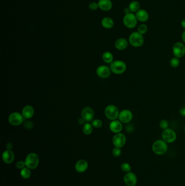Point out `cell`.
Instances as JSON below:
<instances>
[{
	"label": "cell",
	"mask_w": 185,
	"mask_h": 186,
	"mask_svg": "<svg viewBox=\"0 0 185 186\" xmlns=\"http://www.w3.org/2000/svg\"><path fill=\"white\" fill-rule=\"evenodd\" d=\"M161 136L162 139L167 144L174 143L177 138L176 132L173 130L169 128L164 130L162 133Z\"/></svg>",
	"instance_id": "obj_6"
},
{
	"label": "cell",
	"mask_w": 185,
	"mask_h": 186,
	"mask_svg": "<svg viewBox=\"0 0 185 186\" xmlns=\"http://www.w3.org/2000/svg\"><path fill=\"white\" fill-rule=\"evenodd\" d=\"M123 24L128 29H134L137 24V19L133 13L125 14L123 18Z\"/></svg>",
	"instance_id": "obj_7"
},
{
	"label": "cell",
	"mask_w": 185,
	"mask_h": 186,
	"mask_svg": "<svg viewBox=\"0 0 185 186\" xmlns=\"http://www.w3.org/2000/svg\"><path fill=\"white\" fill-rule=\"evenodd\" d=\"M83 131L85 134L90 135L93 131V126L90 123H85L83 125Z\"/></svg>",
	"instance_id": "obj_26"
},
{
	"label": "cell",
	"mask_w": 185,
	"mask_h": 186,
	"mask_svg": "<svg viewBox=\"0 0 185 186\" xmlns=\"http://www.w3.org/2000/svg\"><path fill=\"white\" fill-rule=\"evenodd\" d=\"M24 119L23 115L18 112H14L10 114L8 120L9 123L13 126H18L23 123Z\"/></svg>",
	"instance_id": "obj_10"
},
{
	"label": "cell",
	"mask_w": 185,
	"mask_h": 186,
	"mask_svg": "<svg viewBox=\"0 0 185 186\" xmlns=\"http://www.w3.org/2000/svg\"><path fill=\"white\" fill-rule=\"evenodd\" d=\"M15 158L14 152L10 150H6L2 154V160L4 162L7 164H11L13 162Z\"/></svg>",
	"instance_id": "obj_16"
},
{
	"label": "cell",
	"mask_w": 185,
	"mask_h": 186,
	"mask_svg": "<svg viewBox=\"0 0 185 186\" xmlns=\"http://www.w3.org/2000/svg\"><path fill=\"white\" fill-rule=\"evenodd\" d=\"M159 126L160 127L162 130H166V129H168V126H169V123L168 121L165 120V119H163L160 121L159 123Z\"/></svg>",
	"instance_id": "obj_31"
},
{
	"label": "cell",
	"mask_w": 185,
	"mask_h": 186,
	"mask_svg": "<svg viewBox=\"0 0 185 186\" xmlns=\"http://www.w3.org/2000/svg\"><path fill=\"white\" fill-rule=\"evenodd\" d=\"M112 154L113 156L115 157H119L122 154V151L121 150V148L115 147L112 150Z\"/></svg>",
	"instance_id": "obj_32"
},
{
	"label": "cell",
	"mask_w": 185,
	"mask_h": 186,
	"mask_svg": "<svg viewBox=\"0 0 185 186\" xmlns=\"http://www.w3.org/2000/svg\"><path fill=\"white\" fill-rule=\"evenodd\" d=\"M140 3L136 1H134L129 4V8L131 13H135L140 9Z\"/></svg>",
	"instance_id": "obj_23"
},
{
	"label": "cell",
	"mask_w": 185,
	"mask_h": 186,
	"mask_svg": "<svg viewBox=\"0 0 185 186\" xmlns=\"http://www.w3.org/2000/svg\"><path fill=\"white\" fill-rule=\"evenodd\" d=\"M24 127L27 129H31L33 127V123L30 121H26L24 123Z\"/></svg>",
	"instance_id": "obj_34"
},
{
	"label": "cell",
	"mask_w": 185,
	"mask_h": 186,
	"mask_svg": "<svg viewBox=\"0 0 185 186\" xmlns=\"http://www.w3.org/2000/svg\"><path fill=\"white\" fill-rule=\"evenodd\" d=\"M110 68L113 73L120 75L126 71L127 65L122 60H115L111 63Z\"/></svg>",
	"instance_id": "obj_4"
},
{
	"label": "cell",
	"mask_w": 185,
	"mask_h": 186,
	"mask_svg": "<svg viewBox=\"0 0 185 186\" xmlns=\"http://www.w3.org/2000/svg\"><path fill=\"white\" fill-rule=\"evenodd\" d=\"M182 40H183V42L185 44V30L183 32V34H182Z\"/></svg>",
	"instance_id": "obj_41"
},
{
	"label": "cell",
	"mask_w": 185,
	"mask_h": 186,
	"mask_svg": "<svg viewBox=\"0 0 185 186\" xmlns=\"http://www.w3.org/2000/svg\"><path fill=\"white\" fill-rule=\"evenodd\" d=\"M26 167L30 169H35L39 163V157L35 153H31L27 155L25 161Z\"/></svg>",
	"instance_id": "obj_3"
},
{
	"label": "cell",
	"mask_w": 185,
	"mask_h": 186,
	"mask_svg": "<svg viewBox=\"0 0 185 186\" xmlns=\"http://www.w3.org/2000/svg\"><path fill=\"white\" fill-rule=\"evenodd\" d=\"M34 108L29 105L26 106L22 110V115H23L25 119H26L31 118L34 115Z\"/></svg>",
	"instance_id": "obj_19"
},
{
	"label": "cell",
	"mask_w": 185,
	"mask_h": 186,
	"mask_svg": "<svg viewBox=\"0 0 185 186\" xmlns=\"http://www.w3.org/2000/svg\"><path fill=\"white\" fill-rule=\"evenodd\" d=\"M81 117L86 122H90L94 120V112L91 108L86 107L81 112Z\"/></svg>",
	"instance_id": "obj_14"
},
{
	"label": "cell",
	"mask_w": 185,
	"mask_h": 186,
	"mask_svg": "<svg viewBox=\"0 0 185 186\" xmlns=\"http://www.w3.org/2000/svg\"><path fill=\"white\" fill-rule=\"evenodd\" d=\"M129 42L133 47H141L144 44V36L138 32H133L129 37Z\"/></svg>",
	"instance_id": "obj_2"
},
{
	"label": "cell",
	"mask_w": 185,
	"mask_h": 186,
	"mask_svg": "<svg viewBox=\"0 0 185 186\" xmlns=\"http://www.w3.org/2000/svg\"><path fill=\"white\" fill-rule=\"evenodd\" d=\"M180 115L183 117H185V107H183L180 110Z\"/></svg>",
	"instance_id": "obj_37"
},
{
	"label": "cell",
	"mask_w": 185,
	"mask_h": 186,
	"mask_svg": "<svg viewBox=\"0 0 185 186\" xmlns=\"http://www.w3.org/2000/svg\"><path fill=\"white\" fill-rule=\"evenodd\" d=\"M105 114L107 118L111 120H115L118 119L120 111L116 106L110 105L107 106L105 109Z\"/></svg>",
	"instance_id": "obj_5"
},
{
	"label": "cell",
	"mask_w": 185,
	"mask_h": 186,
	"mask_svg": "<svg viewBox=\"0 0 185 186\" xmlns=\"http://www.w3.org/2000/svg\"><path fill=\"white\" fill-rule=\"evenodd\" d=\"M152 151L155 155L161 156L167 152L168 145L167 143L162 139H158L155 140L152 145Z\"/></svg>",
	"instance_id": "obj_1"
},
{
	"label": "cell",
	"mask_w": 185,
	"mask_h": 186,
	"mask_svg": "<svg viewBox=\"0 0 185 186\" xmlns=\"http://www.w3.org/2000/svg\"><path fill=\"white\" fill-rule=\"evenodd\" d=\"M91 125L94 127L98 129L102 127L103 123L102 121L100 120L99 119H94L91 121Z\"/></svg>",
	"instance_id": "obj_30"
},
{
	"label": "cell",
	"mask_w": 185,
	"mask_h": 186,
	"mask_svg": "<svg viewBox=\"0 0 185 186\" xmlns=\"http://www.w3.org/2000/svg\"><path fill=\"white\" fill-rule=\"evenodd\" d=\"M184 131H185V127H184Z\"/></svg>",
	"instance_id": "obj_42"
},
{
	"label": "cell",
	"mask_w": 185,
	"mask_h": 186,
	"mask_svg": "<svg viewBox=\"0 0 185 186\" xmlns=\"http://www.w3.org/2000/svg\"><path fill=\"white\" fill-rule=\"evenodd\" d=\"M181 26L183 27V28L185 29V18L183 19L182 21H181Z\"/></svg>",
	"instance_id": "obj_40"
},
{
	"label": "cell",
	"mask_w": 185,
	"mask_h": 186,
	"mask_svg": "<svg viewBox=\"0 0 185 186\" xmlns=\"http://www.w3.org/2000/svg\"><path fill=\"white\" fill-rule=\"evenodd\" d=\"M133 118V113L129 110H123L121 111L118 116L119 120L123 123H129Z\"/></svg>",
	"instance_id": "obj_12"
},
{
	"label": "cell",
	"mask_w": 185,
	"mask_h": 186,
	"mask_svg": "<svg viewBox=\"0 0 185 186\" xmlns=\"http://www.w3.org/2000/svg\"><path fill=\"white\" fill-rule=\"evenodd\" d=\"M148 31V27L145 24H141L138 27V32L140 34H146Z\"/></svg>",
	"instance_id": "obj_29"
},
{
	"label": "cell",
	"mask_w": 185,
	"mask_h": 186,
	"mask_svg": "<svg viewBox=\"0 0 185 186\" xmlns=\"http://www.w3.org/2000/svg\"><path fill=\"white\" fill-rule=\"evenodd\" d=\"M109 128L110 131L114 134L120 133L123 129L122 123L120 120H112L110 123Z\"/></svg>",
	"instance_id": "obj_15"
},
{
	"label": "cell",
	"mask_w": 185,
	"mask_h": 186,
	"mask_svg": "<svg viewBox=\"0 0 185 186\" xmlns=\"http://www.w3.org/2000/svg\"><path fill=\"white\" fill-rule=\"evenodd\" d=\"M6 148H7V150H11L12 149V148H13V145L11 143V142H8L6 144Z\"/></svg>",
	"instance_id": "obj_36"
},
{
	"label": "cell",
	"mask_w": 185,
	"mask_h": 186,
	"mask_svg": "<svg viewBox=\"0 0 185 186\" xmlns=\"http://www.w3.org/2000/svg\"><path fill=\"white\" fill-rule=\"evenodd\" d=\"M127 142V138L124 134L122 133H118L115 134V136L112 138V143L115 147L122 148L125 145Z\"/></svg>",
	"instance_id": "obj_9"
},
{
	"label": "cell",
	"mask_w": 185,
	"mask_h": 186,
	"mask_svg": "<svg viewBox=\"0 0 185 186\" xmlns=\"http://www.w3.org/2000/svg\"><path fill=\"white\" fill-rule=\"evenodd\" d=\"M172 52L175 57L180 58L185 55V45L181 42L175 43L172 48Z\"/></svg>",
	"instance_id": "obj_8"
},
{
	"label": "cell",
	"mask_w": 185,
	"mask_h": 186,
	"mask_svg": "<svg viewBox=\"0 0 185 186\" xmlns=\"http://www.w3.org/2000/svg\"><path fill=\"white\" fill-rule=\"evenodd\" d=\"M102 26L106 29H111L114 25V22L110 17H105L101 21Z\"/></svg>",
	"instance_id": "obj_22"
},
{
	"label": "cell",
	"mask_w": 185,
	"mask_h": 186,
	"mask_svg": "<svg viewBox=\"0 0 185 186\" xmlns=\"http://www.w3.org/2000/svg\"><path fill=\"white\" fill-rule=\"evenodd\" d=\"M88 163L85 160H81L76 163L75 169L78 173H81L85 172L88 168Z\"/></svg>",
	"instance_id": "obj_17"
},
{
	"label": "cell",
	"mask_w": 185,
	"mask_h": 186,
	"mask_svg": "<svg viewBox=\"0 0 185 186\" xmlns=\"http://www.w3.org/2000/svg\"><path fill=\"white\" fill-rule=\"evenodd\" d=\"M130 9H129V7H128V8H124V13L125 14H128L130 13Z\"/></svg>",
	"instance_id": "obj_39"
},
{
	"label": "cell",
	"mask_w": 185,
	"mask_h": 186,
	"mask_svg": "<svg viewBox=\"0 0 185 186\" xmlns=\"http://www.w3.org/2000/svg\"><path fill=\"white\" fill-rule=\"evenodd\" d=\"M99 8L103 11H109L112 7V1L111 0H99Z\"/></svg>",
	"instance_id": "obj_18"
},
{
	"label": "cell",
	"mask_w": 185,
	"mask_h": 186,
	"mask_svg": "<svg viewBox=\"0 0 185 186\" xmlns=\"http://www.w3.org/2000/svg\"><path fill=\"white\" fill-rule=\"evenodd\" d=\"M115 46L118 50H124L128 47V42L125 38H119L116 41Z\"/></svg>",
	"instance_id": "obj_20"
},
{
	"label": "cell",
	"mask_w": 185,
	"mask_h": 186,
	"mask_svg": "<svg viewBox=\"0 0 185 186\" xmlns=\"http://www.w3.org/2000/svg\"><path fill=\"white\" fill-rule=\"evenodd\" d=\"M180 59L178 58L174 57L171 58V59L170 60V66L173 68H177L179 66H180Z\"/></svg>",
	"instance_id": "obj_27"
},
{
	"label": "cell",
	"mask_w": 185,
	"mask_h": 186,
	"mask_svg": "<svg viewBox=\"0 0 185 186\" xmlns=\"http://www.w3.org/2000/svg\"><path fill=\"white\" fill-rule=\"evenodd\" d=\"M16 167L18 168V169H22V168H25V166H26V165H25V162H24V161H18V162L16 163Z\"/></svg>",
	"instance_id": "obj_35"
},
{
	"label": "cell",
	"mask_w": 185,
	"mask_h": 186,
	"mask_svg": "<svg viewBox=\"0 0 185 186\" xmlns=\"http://www.w3.org/2000/svg\"><path fill=\"white\" fill-rule=\"evenodd\" d=\"M111 69L108 66H99L97 69V75L102 79H107L110 76Z\"/></svg>",
	"instance_id": "obj_13"
},
{
	"label": "cell",
	"mask_w": 185,
	"mask_h": 186,
	"mask_svg": "<svg viewBox=\"0 0 185 186\" xmlns=\"http://www.w3.org/2000/svg\"><path fill=\"white\" fill-rule=\"evenodd\" d=\"M121 169L123 172L127 173L131 171V167L129 163L127 162H124L121 165Z\"/></svg>",
	"instance_id": "obj_28"
},
{
	"label": "cell",
	"mask_w": 185,
	"mask_h": 186,
	"mask_svg": "<svg viewBox=\"0 0 185 186\" xmlns=\"http://www.w3.org/2000/svg\"><path fill=\"white\" fill-rule=\"evenodd\" d=\"M78 121V123L80 125H83L85 123V122H86V121L82 117L81 118H79Z\"/></svg>",
	"instance_id": "obj_38"
},
{
	"label": "cell",
	"mask_w": 185,
	"mask_h": 186,
	"mask_svg": "<svg viewBox=\"0 0 185 186\" xmlns=\"http://www.w3.org/2000/svg\"><path fill=\"white\" fill-rule=\"evenodd\" d=\"M123 181L127 186H136L137 184V177L131 171L126 173L123 177Z\"/></svg>",
	"instance_id": "obj_11"
},
{
	"label": "cell",
	"mask_w": 185,
	"mask_h": 186,
	"mask_svg": "<svg viewBox=\"0 0 185 186\" xmlns=\"http://www.w3.org/2000/svg\"><path fill=\"white\" fill-rule=\"evenodd\" d=\"M135 15L137 20L142 22H146L148 20V13L146 10H144V9H140L139 11L136 12Z\"/></svg>",
	"instance_id": "obj_21"
},
{
	"label": "cell",
	"mask_w": 185,
	"mask_h": 186,
	"mask_svg": "<svg viewBox=\"0 0 185 186\" xmlns=\"http://www.w3.org/2000/svg\"><path fill=\"white\" fill-rule=\"evenodd\" d=\"M102 58L103 61L105 63H111L114 59V56L112 55V53L107 51L103 54Z\"/></svg>",
	"instance_id": "obj_24"
},
{
	"label": "cell",
	"mask_w": 185,
	"mask_h": 186,
	"mask_svg": "<svg viewBox=\"0 0 185 186\" xmlns=\"http://www.w3.org/2000/svg\"><path fill=\"white\" fill-rule=\"evenodd\" d=\"M89 8L91 11H96V10L98 9V8H99L98 3L94 2L90 3L89 4Z\"/></svg>",
	"instance_id": "obj_33"
},
{
	"label": "cell",
	"mask_w": 185,
	"mask_h": 186,
	"mask_svg": "<svg viewBox=\"0 0 185 186\" xmlns=\"http://www.w3.org/2000/svg\"><path fill=\"white\" fill-rule=\"evenodd\" d=\"M21 177L24 179H28L31 176V171L28 168H24L21 169L20 171Z\"/></svg>",
	"instance_id": "obj_25"
}]
</instances>
